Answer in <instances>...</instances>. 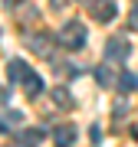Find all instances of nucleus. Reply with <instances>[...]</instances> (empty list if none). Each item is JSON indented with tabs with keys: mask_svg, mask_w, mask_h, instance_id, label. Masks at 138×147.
<instances>
[{
	"mask_svg": "<svg viewBox=\"0 0 138 147\" xmlns=\"http://www.w3.org/2000/svg\"><path fill=\"white\" fill-rule=\"evenodd\" d=\"M85 36H89V33H85V26L79 20H69V23H63V30H59V36H56V42L63 49H82L85 46Z\"/></svg>",
	"mask_w": 138,
	"mask_h": 147,
	"instance_id": "obj_1",
	"label": "nucleus"
},
{
	"mask_svg": "<svg viewBox=\"0 0 138 147\" xmlns=\"http://www.w3.org/2000/svg\"><path fill=\"white\" fill-rule=\"evenodd\" d=\"M128 56H132V46H128L125 36H112L105 42V59H109V62H125Z\"/></svg>",
	"mask_w": 138,
	"mask_h": 147,
	"instance_id": "obj_2",
	"label": "nucleus"
},
{
	"mask_svg": "<svg viewBox=\"0 0 138 147\" xmlns=\"http://www.w3.org/2000/svg\"><path fill=\"white\" fill-rule=\"evenodd\" d=\"M85 3L92 7V13H96V20H99V23H109L112 16H115V10H118L115 0H85Z\"/></svg>",
	"mask_w": 138,
	"mask_h": 147,
	"instance_id": "obj_3",
	"label": "nucleus"
},
{
	"mask_svg": "<svg viewBox=\"0 0 138 147\" xmlns=\"http://www.w3.org/2000/svg\"><path fill=\"white\" fill-rule=\"evenodd\" d=\"M27 75H30V65L23 62V59H10V65H7V79H10V85H23Z\"/></svg>",
	"mask_w": 138,
	"mask_h": 147,
	"instance_id": "obj_4",
	"label": "nucleus"
},
{
	"mask_svg": "<svg viewBox=\"0 0 138 147\" xmlns=\"http://www.w3.org/2000/svg\"><path fill=\"white\" fill-rule=\"evenodd\" d=\"M76 124H59L56 131H53V141H56V147H72L76 144Z\"/></svg>",
	"mask_w": 138,
	"mask_h": 147,
	"instance_id": "obj_5",
	"label": "nucleus"
},
{
	"mask_svg": "<svg viewBox=\"0 0 138 147\" xmlns=\"http://www.w3.org/2000/svg\"><path fill=\"white\" fill-rule=\"evenodd\" d=\"M115 88L122 92V95L135 92V88H138V75H135V72H128V69H125V72H118V79H115Z\"/></svg>",
	"mask_w": 138,
	"mask_h": 147,
	"instance_id": "obj_6",
	"label": "nucleus"
},
{
	"mask_svg": "<svg viewBox=\"0 0 138 147\" xmlns=\"http://www.w3.org/2000/svg\"><path fill=\"white\" fill-rule=\"evenodd\" d=\"M96 82L102 85V88H112V85H115V72H112V65L109 62H102V65H96Z\"/></svg>",
	"mask_w": 138,
	"mask_h": 147,
	"instance_id": "obj_7",
	"label": "nucleus"
},
{
	"mask_svg": "<svg viewBox=\"0 0 138 147\" xmlns=\"http://www.w3.org/2000/svg\"><path fill=\"white\" fill-rule=\"evenodd\" d=\"M27 42H30V49H36V53H43V56H53V46H49V36H46V33H33Z\"/></svg>",
	"mask_w": 138,
	"mask_h": 147,
	"instance_id": "obj_8",
	"label": "nucleus"
},
{
	"mask_svg": "<svg viewBox=\"0 0 138 147\" xmlns=\"http://www.w3.org/2000/svg\"><path fill=\"white\" fill-rule=\"evenodd\" d=\"M23 88H27V95H33V98H36V95H43V88H46V85H43V79L30 69V75L23 79Z\"/></svg>",
	"mask_w": 138,
	"mask_h": 147,
	"instance_id": "obj_9",
	"label": "nucleus"
},
{
	"mask_svg": "<svg viewBox=\"0 0 138 147\" xmlns=\"http://www.w3.org/2000/svg\"><path fill=\"white\" fill-rule=\"evenodd\" d=\"M40 141H43V127H27L20 134V147H40Z\"/></svg>",
	"mask_w": 138,
	"mask_h": 147,
	"instance_id": "obj_10",
	"label": "nucleus"
},
{
	"mask_svg": "<svg viewBox=\"0 0 138 147\" xmlns=\"http://www.w3.org/2000/svg\"><path fill=\"white\" fill-rule=\"evenodd\" d=\"M20 121H23L20 111H7V115L0 118V131H13V127H20Z\"/></svg>",
	"mask_w": 138,
	"mask_h": 147,
	"instance_id": "obj_11",
	"label": "nucleus"
},
{
	"mask_svg": "<svg viewBox=\"0 0 138 147\" xmlns=\"http://www.w3.org/2000/svg\"><path fill=\"white\" fill-rule=\"evenodd\" d=\"M53 98H56V105H66V108L72 105V98H69V92H66V88H56V92H53Z\"/></svg>",
	"mask_w": 138,
	"mask_h": 147,
	"instance_id": "obj_12",
	"label": "nucleus"
},
{
	"mask_svg": "<svg viewBox=\"0 0 138 147\" xmlns=\"http://www.w3.org/2000/svg\"><path fill=\"white\" fill-rule=\"evenodd\" d=\"M89 137H92V144H99V137H102V127H99V124H92V127H89Z\"/></svg>",
	"mask_w": 138,
	"mask_h": 147,
	"instance_id": "obj_13",
	"label": "nucleus"
},
{
	"mask_svg": "<svg viewBox=\"0 0 138 147\" xmlns=\"http://www.w3.org/2000/svg\"><path fill=\"white\" fill-rule=\"evenodd\" d=\"M128 26H132V30H138V7L132 10V16H128Z\"/></svg>",
	"mask_w": 138,
	"mask_h": 147,
	"instance_id": "obj_14",
	"label": "nucleus"
},
{
	"mask_svg": "<svg viewBox=\"0 0 138 147\" xmlns=\"http://www.w3.org/2000/svg\"><path fill=\"white\" fill-rule=\"evenodd\" d=\"M3 3H7V7H20V0H3Z\"/></svg>",
	"mask_w": 138,
	"mask_h": 147,
	"instance_id": "obj_15",
	"label": "nucleus"
},
{
	"mask_svg": "<svg viewBox=\"0 0 138 147\" xmlns=\"http://www.w3.org/2000/svg\"><path fill=\"white\" fill-rule=\"evenodd\" d=\"M69 3V0H53V7H66Z\"/></svg>",
	"mask_w": 138,
	"mask_h": 147,
	"instance_id": "obj_16",
	"label": "nucleus"
}]
</instances>
